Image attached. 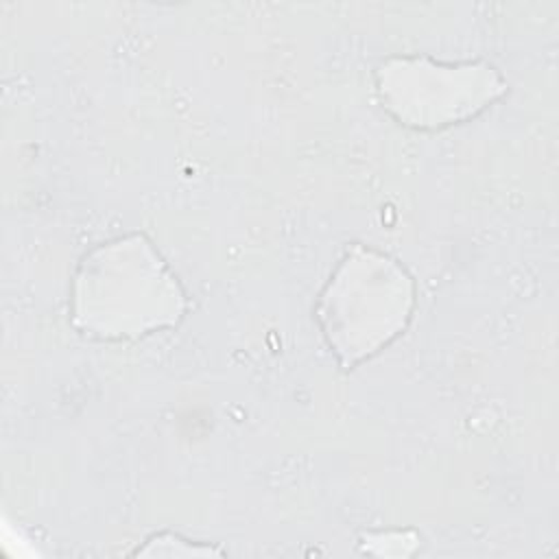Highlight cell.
I'll return each mask as SVG.
<instances>
[{"instance_id": "cell-3", "label": "cell", "mask_w": 559, "mask_h": 559, "mask_svg": "<svg viewBox=\"0 0 559 559\" xmlns=\"http://www.w3.org/2000/svg\"><path fill=\"white\" fill-rule=\"evenodd\" d=\"M376 85L384 107L415 129L463 122L507 92L504 79L485 61L445 63L428 57H391Z\"/></svg>"}, {"instance_id": "cell-1", "label": "cell", "mask_w": 559, "mask_h": 559, "mask_svg": "<svg viewBox=\"0 0 559 559\" xmlns=\"http://www.w3.org/2000/svg\"><path fill=\"white\" fill-rule=\"evenodd\" d=\"M72 325L100 341H127L179 323L186 295L142 234L100 242L85 253L72 282Z\"/></svg>"}, {"instance_id": "cell-2", "label": "cell", "mask_w": 559, "mask_h": 559, "mask_svg": "<svg viewBox=\"0 0 559 559\" xmlns=\"http://www.w3.org/2000/svg\"><path fill=\"white\" fill-rule=\"evenodd\" d=\"M413 280L397 260L354 245L319 295L317 321L343 369L378 354L406 328Z\"/></svg>"}]
</instances>
